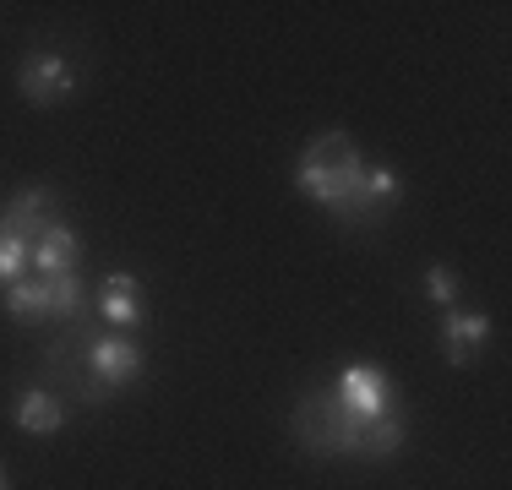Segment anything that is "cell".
<instances>
[{
	"instance_id": "obj_1",
	"label": "cell",
	"mask_w": 512,
	"mask_h": 490,
	"mask_svg": "<svg viewBox=\"0 0 512 490\" xmlns=\"http://www.w3.org/2000/svg\"><path fill=\"white\" fill-rule=\"evenodd\" d=\"M404 420L398 409L376 414V420H360L355 409H344L333 387L300 392L295 403V441L311 452V458H338V452H355V458H398L404 452Z\"/></svg>"
},
{
	"instance_id": "obj_2",
	"label": "cell",
	"mask_w": 512,
	"mask_h": 490,
	"mask_svg": "<svg viewBox=\"0 0 512 490\" xmlns=\"http://www.w3.org/2000/svg\"><path fill=\"white\" fill-rule=\"evenodd\" d=\"M365 158H360V147L349 131H327V137H316L306 153H300V164H295V186L300 196H311L316 207H327V213H344V202L360 191V180H365Z\"/></svg>"
},
{
	"instance_id": "obj_3",
	"label": "cell",
	"mask_w": 512,
	"mask_h": 490,
	"mask_svg": "<svg viewBox=\"0 0 512 490\" xmlns=\"http://www.w3.org/2000/svg\"><path fill=\"white\" fill-rule=\"evenodd\" d=\"M82 365H88L93 398L109 403L115 387H131L142 376V349L131 333H93V338H82Z\"/></svg>"
},
{
	"instance_id": "obj_4",
	"label": "cell",
	"mask_w": 512,
	"mask_h": 490,
	"mask_svg": "<svg viewBox=\"0 0 512 490\" xmlns=\"http://www.w3.org/2000/svg\"><path fill=\"white\" fill-rule=\"evenodd\" d=\"M398 202H404V175H398V169H365L360 191L344 202L338 224H344V229H376Z\"/></svg>"
},
{
	"instance_id": "obj_5",
	"label": "cell",
	"mask_w": 512,
	"mask_h": 490,
	"mask_svg": "<svg viewBox=\"0 0 512 490\" xmlns=\"http://www.w3.org/2000/svg\"><path fill=\"white\" fill-rule=\"evenodd\" d=\"M17 88L33 109H55L77 93V71L66 66V55H50V49H33L17 71Z\"/></svg>"
},
{
	"instance_id": "obj_6",
	"label": "cell",
	"mask_w": 512,
	"mask_h": 490,
	"mask_svg": "<svg viewBox=\"0 0 512 490\" xmlns=\"http://www.w3.org/2000/svg\"><path fill=\"white\" fill-rule=\"evenodd\" d=\"M333 392L344 398V409L360 414V420H376V414H387V409H393V398H398L393 382H387L376 365H349V371L333 382Z\"/></svg>"
},
{
	"instance_id": "obj_7",
	"label": "cell",
	"mask_w": 512,
	"mask_h": 490,
	"mask_svg": "<svg viewBox=\"0 0 512 490\" xmlns=\"http://www.w3.org/2000/svg\"><path fill=\"white\" fill-rule=\"evenodd\" d=\"M99 316L109 322V333H137L148 322V300H142V284L131 273H109L99 284Z\"/></svg>"
},
{
	"instance_id": "obj_8",
	"label": "cell",
	"mask_w": 512,
	"mask_h": 490,
	"mask_svg": "<svg viewBox=\"0 0 512 490\" xmlns=\"http://www.w3.org/2000/svg\"><path fill=\"white\" fill-rule=\"evenodd\" d=\"M44 224H55V191L50 186L17 191L6 202V213H0V229H6V235H22V240H39Z\"/></svg>"
},
{
	"instance_id": "obj_9",
	"label": "cell",
	"mask_w": 512,
	"mask_h": 490,
	"mask_svg": "<svg viewBox=\"0 0 512 490\" xmlns=\"http://www.w3.org/2000/svg\"><path fill=\"white\" fill-rule=\"evenodd\" d=\"M491 338V316L480 311H447L442 316V354L447 365H469V354Z\"/></svg>"
},
{
	"instance_id": "obj_10",
	"label": "cell",
	"mask_w": 512,
	"mask_h": 490,
	"mask_svg": "<svg viewBox=\"0 0 512 490\" xmlns=\"http://www.w3.org/2000/svg\"><path fill=\"white\" fill-rule=\"evenodd\" d=\"M17 425L28 436H55L60 425H66V403H60L50 387H22L17 392Z\"/></svg>"
},
{
	"instance_id": "obj_11",
	"label": "cell",
	"mask_w": 512,
	"mask_h": 490,
	"mask_svg": "<svg viewBox=\"0 0 512 490\" xmlns=\"http://www.w3.org/2000/svg\"><path fill=\"white\" fill-rule=\"evenodd\" d=\"M77 256H82V245H77V235H71L66 224H44V235L33 240V267H39L44 278H55V273H71L77 267Z\"/></svg>"
},
{
	"instance_id": "obj_12",
	"label": "cell",
	"mask_w": 512,
	"mask_h": 490,
	"mask_svg": "<svg viewBox=\"0 0 512 490\" xmlns=\"http://www.w3.org/2000/svg\"><path fill=\"white\" fill-rule=\"evenodd\" d=\"M6 311L17 316V322H39V316H50V294H44V278H17V284L6 289Z\"/></svg>"
},
{
	"instance_id": "obj_13",
	"label": "cell",
	"mask_w": 512,
	"mask_h": 490,
	"mask_svg": "<svg viewBox=\"0 0 512 490\" xmlns=\"http://www.w3.org/2000/svg\"><path fill=\"white\" fill-rule=\"evenodd\" d=\"M28 267H33V240L0 229V289H11L17 278H28Z\"/></svg>"
},
{
	"instance_id": "obj_14",
	"label": "cell",
	"mask_w": 512,
	"mask_h": 490,
	"mask_svg": "<svg viewBox=\"0 0 512 490\" xmlns=\"http://www.w3.org/2000/svg\"><path fill=\"white\" fill-rule=\"evenodd\" d=\"M44 294H50V316H77V311H82V284H77V273L44 278Z\"/></svg>"
},
{
	"instance_id": "obj_15",
	"label": "cell",
	"mask_w": 512,
	"mask_h": 490,
	"mask_svg": "<svg viewBox=\"0 0 512 490\" xmlns=\"http://www.w3.org/2000/svg\"><path fill=\"white\" fill-rule=\"evenodd\" d=\"M425 300L442 305V311H453V300H458V273L453 267H442V262L425 267Z\"/></svg>"
},
{
	"instance_id": "obj_16",
	"label": "cell",
	"mask_w": 512,
	"mask_h": 490,
	"mask_svg": "<svg viewBox=\"0 0 512 490\" xmlns=\"http://www.w3.org/2000/svg\"><path fill=\"white\" fill-rule=\"evenodd\" d=\"M0 490H11V480H6V469H0Z\"/></svg>"
}]
</instances>
